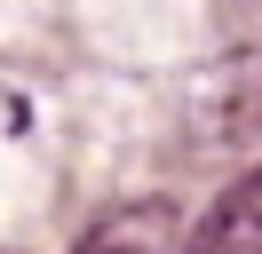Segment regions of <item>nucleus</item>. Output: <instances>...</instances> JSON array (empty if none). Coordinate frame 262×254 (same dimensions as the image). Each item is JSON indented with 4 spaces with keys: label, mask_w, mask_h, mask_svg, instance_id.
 <instances>
[{
    "label": "nucleus",
    "mask_w": 262,
    "mask_h": 254,
    "mask_svg": "<svg viewBox=\"0 0 262 254\" xmlns=\"http://www.w3.org/2000/svg\"><path fill=\"white\" fill-rule=\"evenodd\" d=\"M183 254H262V167L238 175V183L191 222Z\"/></svg>",
    "instance_id": "1"
},
{
    "label": "nucleus",
    "mask_w": 262,
    "mask_h": 254,
    "mask_svg": "<svg viewBox=\"0 0 262 254\" xmlns=\"http://www.w3.org/2000/svg\"><path fill=\"white\" fill-rule=\"evenodd\" d=\"M80 254H175V215L143 199V206H127V215H112Z\"/></svg>",
    "instance_id": "2"
}]
</instances>
